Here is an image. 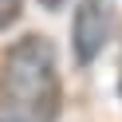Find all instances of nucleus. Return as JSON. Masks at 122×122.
Masks as SVG:
<instances>
[{
    "label": "nucleus",
    "instance_id": "f03ea898",
    "mask_svg": "<svg viewBox=\"0 0 122 122\" xmlns=\"http://www.w3.org/2000/svg\"><path fill=\"white\" fill-rule=\"evenodd\" d=\"M110 36V0H79L71 20V47L79 63H91Z\"/></svg>",
    "mask_w": 122,
    "mask_h": 122
},
{
    "label": "nucleus",
    "instance_id": "f257e3e1",
    "mask_svg": "<svg viewBox=\"0 0 122 122\" xmlns=\"http://www.w3.org/2000/svg\"><path fill=\"white\" fill-rule=\"evenodd\" d=\"M0 95L32 122H51L59 114V71L47 36H24L0 63Z\"/></svg>",
    "mask_w": 122,
    "mask_h": 122
},
{
    "label": "nucleus",
    "instance_id": "7ed1b4c3",
    "mask_svg": "<svg viewBox=\"0 0 122 122\" xmlns=\"http://www.w3.org/2000/svg\"><path fill=\"white\" fill-rule=\"evenodd\" d=\"M20 8H24V0H0V28H8L20 20Z\"/></svg>",
    "mask_w": 122,
    "mask_h": 122
},
{
    "label": "nucleus",
    "instance_id": "20e7f679",
    "mask_svg": "<svg viewBox=\"0 0 122 122\" xmlns=\"http://www.w3.org/2000/svg\"><path fill=\"white\" fill-rule=\"evenodd\" d=\"M63 4H67V0H40V8H47V12H59Z\"/></svg>",
    "mask_w": 122,
    "mask_h": 122
}]
</instances>
